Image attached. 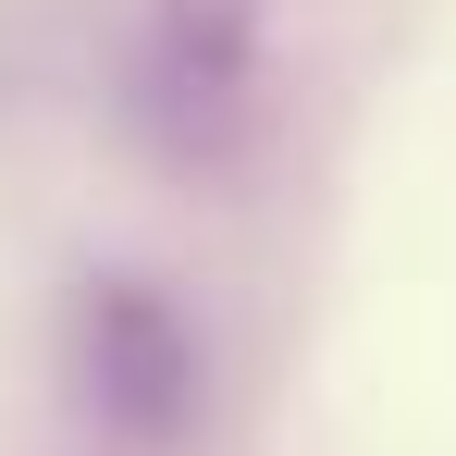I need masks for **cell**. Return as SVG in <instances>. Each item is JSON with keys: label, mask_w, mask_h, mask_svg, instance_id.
Listing matches in <instances>:
<instances>
[{"label": "cell", "mask_w": 456, "mask_h": 456, "mask_svg": "<svg viewBox=\"0 0 456 456\" xmlns=\"http://www.w3.org/2000/svg\"><path fill=\"white\" fill-rule=\"evenodd\" d=\"M75 395L124 444H185L210 407V346H198L185 297L149 272H99L75 297Z\"/></svg>", "instance_id": "1"}, {"label": "cell", "mask_w": 456, "mask_h": 456, "mask_svg": "<svg viewBox=\"0 0 456 456\" xmlns=\"http://www.w3.org/2000/svg\"><path fill=\"white\" fill-rule=\"evenodd\" d=\"M136 111L173 160H234L247 111H259V0H149Z\"/></svg>", "instance_id": "2"}]
</instances>
